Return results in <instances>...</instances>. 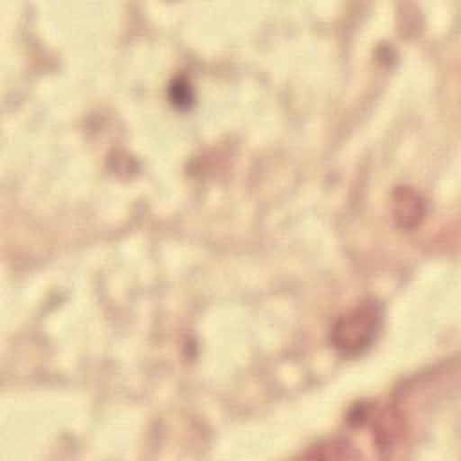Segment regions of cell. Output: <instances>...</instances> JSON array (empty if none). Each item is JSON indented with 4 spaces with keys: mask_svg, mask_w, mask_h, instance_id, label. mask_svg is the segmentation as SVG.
Here are the masks:
<instances>
[{
    "mask_svg": "<svg viewBox=\"0 0 461 461\" xmlns=\"http://www.w3.org/2000/svg\"><path fill=\"white\" fill-rule=\"evenodd\" d=\"M380 313L376 304L364 303L342 317L333 330V344L346 355L366 349L376 335Z\"/></svg>",
    "mask_w": 461,
    "mask_h": 461,
    "instance_id": "1",
    "label": "cell"
}]
</instances>
